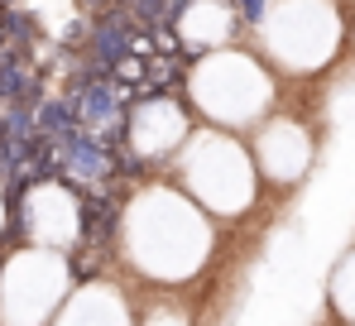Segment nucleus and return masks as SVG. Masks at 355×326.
Listing matches in <instances>:
<instances>
[{
	"instance_id": "9d476101",
	"label": "nucleus",
	"mask_w": 355,
	"mask_h": 326,
	"mask_svg": "<svg viewBox=\"0 0 355 326\" xmlns=\"http://www.w3.org/2000/svg\"><path fill=\"white\" fill-rule=\"evenodd\" d=\"M231 10H236V19L245 24V29H264V19L274 15V0H231Z\"/></svg>"
},
{
	"instance_id": "20e7f679",
	"label": "nucleus",
	"mask_w": 355,
	"mask_h": 326,
	"mask_svg": "<svg viewBox=\"0 0 355 326\" xmlns=\"http://www.w3.org/2000/svg\"><path fill=\"white\" fill-rule=\"evenodd\" d=\"M341 0H274V15L259 29V49L274 72L317 77L341 53Z\"/></svg>"
},
{
	"instance_id": "f03ea898",
	"label": "nucleus",
	"mask_w": 355,
	"mask_h": 326,
	"mask_svg": "<svg viewBox=\"0 0 355 326\" xmlns=\"http://www.w3.org/2000/svg\"><path fill=\"white\" fill-rule=\"evenodd\" d=\"M187 106L207 120H216V130L231 125H259L269 110L279 106V77L264 58L245 53L240 44L216 49V53L197 58L187 67Z\"/></svg>"
},
{
	"instance_id": "1a4fd4ad",
	"label": "nucleus",
	"mask_w": 355,
	"mask_h": 326,
	"mask_svg": "<svg viewBox=\"0 0 355 326\" xmlns=\"http://www.w3.org/2000/svg\"><path fill=\"white\" fill-rule=\"evenodd\" d=\"M327 307H331V317L341 326H355V245H351V255H341V264L331 269Z\"/></svg>"
},
{
	"instance_id": "7ed1b4c3",
	"label": "nucleus",
	"mask_w": 355,
	"mask_h": 326,
	"mask_svg": "<svg viewBox=\"0 0 355 326\" xmlns=\"http://www.w3.org/2000/svg\"><path fill=\"white\" fill-rule=\"evenodd\" d=\"M173 182L207 212V216H245L259 197V168L250 159V149L236 144L231 130L216 125H197L192 139L178 149V173Z\"/></svg>"
},
{
	"instance_id": "f257e3e1",
	"label": "nucleus",
	"mask_w": 355,
	"mask_h": 326,
	"mask_svg": "<svg viewBox=\"0 0 355 326\" xmlns=\"http://www.w3.org/2000/svg\"><path fill=\"white\" fill-rule=\"evenodd\" d=\"M211 250H216V225L178 182L139 187L116 230V255H125L144 278L164 288L197 278L207 269Z\"/></svg>"
},
{
	"instance_id": "6e6552de",
	"label": "nucleus",
	"mask_w": 355,
	"mask_h": 326,
	"mask_svg": "<svg viewBox=\"0 0 355 326\" xmlns=\"http://www.w3.org/2000/svg\"><path fill=\"white\" fill-rule=\"evenodd\" d=\"M58 326H135V317H130V302L116 283H87L67 302Z\"/></svg>"
},
{
	"instance_id": "f8f14e48",
	"label": "nucleus",
	"mask_w": 355,
	"mask_h": 326,
	"mask_svg": "<svg viewBox=\"0 0 355 326\" xmlns=\"http://www.w3.org/2000/svg\"><path fill=\"white\" fill-rule=\"evenodd\" d=\"M331 326H341V322H331Z\"/></svg>"
},
{
	"instance_id": "39448f33",
	"label": "nucleus",
	"mask_w": 355,
	"mask_h": 326,
	"mask_svg": "<svg viewBox=\"0 0 355 326\" xmlns=\"http://www.w3.org/2000/svg\"><path fill=\"white\" fill-rule=\"evenodd\" d=\"M192 115L197 110L187 106L173 92H144L139 101H130V115H125V154H120V168L130 173H149L159 163L178 159V149L192 139Z\"/></svg>"
},
{
	"instance_id": "423d86ee",
	"label": "nucleus",
	"mask_w": 355,
	"mask_h": 326,
	"mask_svg": "<svg viewBox=\"0 0 355 326\" xmlns=\"http://www.w3.org/2000/svg\"><path fill=\"white\" fill-rule=\"evenodd\" d=\"M67 293V255L58 250H24L0 273V317L10 326H44L49 312Z\"/></svg>"
},
{
	"instance_id": "0eeeda50",
	"label": "nucleus",
	"mask_w": 355,
	"mask_h": 326,
	"mask_svg": "<svg viewBox=\"0 0 355 326\" xmlns=\"http://www.w3.org/2000/svg\"><path fill=\"white\" fill-rule=\"evenodd\" d=\"M254 168L259 178L274 187V192H293L297 182L312 173V159H317V139L307 130V120L297 115H264L254 125Z\"/></svg>"
},
{
	"instance_id": "9b49d317",
	"label": "nucleus",
	"mask_w": 355,
	"mask_h": 326,
	"mask_svg": "<svg viewBox=\"0 0 355 326\" xmlns=\"http://www.w3.org/2000/svg\"><path fill=\"white\" fill-rule=\"evenodd\" d=\"M139 326H192V317H187L182 307H173V302H159V307L144 312V322H139Z\"/></svg>"
}]
</instances>
